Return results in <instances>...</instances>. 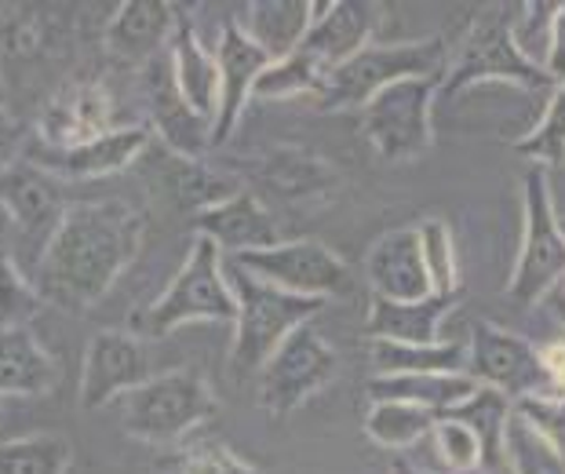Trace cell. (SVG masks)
<instances>
[{
  "label": "cell",
  "mask_w": 565,
  "mask_h": 474,
  "mask_svg": "<svg viewBox=\"0 0 565 474\" xmlns=\"http://www.w3.org/2000/svg\"><path fill=\"white\" fill-rule=\"evenodd\" d=\"M142 234L147 219L125 201L70 204L33 274L41 299L63 310H88L128 271Z\"/></svg>",
  "instance_id": "cell-1"
},
{
  "label": "cell",
  "mask_w": 565,
  "mask_h": 474,
  "mask_svg": "<svg viewBox=\"0 0 565 474\" xmlns=\"http://www.w3.org/2000/svg\"><path fill=\"white\" fill-rule=\"evenodd\" d=\"M226 282H231L234 299H237L234 347H231L234 376H259L274 350H278L296 328L315 322V314L324 307V299L292 296V292L248 274L245 266H237L234 260H226Z\"/></svg>",
  "instance_id": "cell-2"
},
{
  "label": "cell",
  "mask_w": 565,
  "mask_h": 474,
  "mask_svg": "<svg viewBox=\"0 0 565 474\" xmlns=\"http://www.w3.org/2000/svg\"><path fill=\"white\" fill-rule=\"evenodd\" d=\"M445 70H449V48H445L441 36H424V41L405 44H369L321 81V88L310 95V106L321 109V114L365 109L369 99H376L391 84L408 77H427L441 84Z\"/></svg>",
  "instance_id": "cell-3"
},
{
  "label": "cell",
  "mask_w": 565,
  "mask_h": 474,
  "mask_svg": "<svg viewBox=\"0 0 565 474\" xmlns=\"http://www.w3.org/2000/svg\"><path fill=\"white\" fill-rule=\"evenodd\" d=\"M190 322H220V325L237 322V299L231 282H226V260L209 238H194L186 263L179 266L172 285L147 310L136 314L131 333L142 339H158Z\"/></svg>",
  "instance_id": "cell-4"
},
{
  "label": "cell",
  "mask_w": 565,
  "mask_h": 474,
  "mask_svg": "<svg viewBox=\"0 0 565 474\" xmlns=\"http://www.w3.org/2000/svg\"><path fill=\"white\" fill-rule=\"evenodd\" d=\"M117 412L128 438L172 449L215 417V394L198 369H168L117 398Z\"/></svg>",
  "instance_id": "cell-5"
},
{
  "label": "cell",
  "mask_w": 565,
  "mask_h": 474,
  "mask_svg": "<svg viewBox=\"0 0 565 474\" xmlns=\"http://www.w3.org/2000/svg\"><path fill=\"white\" fill-rule=\"evenodd\" d=\"M478 84H511L522 92H555V81L536 70L514 48L508 8H482L467 27L460 48L449 59V70L438 84V99H452Z\"/></svg>",
  "instance_id": "cell-6"
},
{
  "label": "cell",
  "mask_w": 565,
  "mask_h": 474,
  "mask_svg": "<svg viewBox=\"0 0 565 474\" xmlns=\"http://www.w3.org/2000/svg\"><path fill=\"white\" fill-rule=\"evenodd\" d=\"M522 252L514 260L508 292L522 307H536L565 282V234L551 198L547 168L529 165L522 179Z\"/></svg>",
  "instance_id": "cell-7"
},
{
  "label": "cell",
  "mask_w": 565,
  "mask_h": 474,
  "mask_svg": "<svg viewBox=\"0 0 565 474\" xmlns=\"http://www.w3.org/2000/svg\"><path fill=\"white\" fill-rule=\"evenodd\" d=\"M435 99L438 81L408 77L383 88L362 109V128L369 146L383 161H416L435 143Z\"/></svg>",
  "instance_id": "cell-8"
},
{
  "label": "cell",
  "mask_w": 565,
  "mask_h": 474,
  "mask_svg": "<svg viewBox=\"0 0 565 474\" xmlns=\"http://www.w3.org/2000/svg\"><path fill=\"white\" fill-rule=\"evenodd\" d=\"M335 372H340V358L329 347L318 328H296L285 344L274 350L270 361L259 372V405L270 417H288L299 405H307L318 391H324Z\"/></svg>",
  "instance_id": "cell-9"
},
{
  "label": "cell",
  "mask_w": 565,
  "mask_h": 474,
  "mask_svg": "<svg viewBox=\"0 0 565 474\" xmlns=\"http://www.w3.org/2000/svg\"><path fill=\"white\" fill-rule=\"evenodd\" d=\"M467 376L478 387H492V391H500L511 401L555 394L544 372V361H540V350L529 339L492 322L471 325V336H467Z\"/></svg>",
  "instance_id": "cell-10"
},
{
  "label": "cell",
  "mask_w": 565,
  "mask_h": 474,
  "mask_svg": "<svg viewBox=\"0 0 565 474\" xmlns=\"http://www.w3.org/2000/svg\"><path fill=\"white\" fill-rule=\"evenodd\" d=\"M234 263L245 266L248 274L263 277V282L292 292V296H307V299H332L351 288L347 263L329 245L310 241V238L281 241V245H274V249L234 255Z\"/></svg>",
  "instance_id": "cell-11"
},
{
  "label": "cell",
  "mask_w": 565,
  "mask_h": 474,
  "mask_svg": "<svg viewBox=\"0 0 565 474\" xmlns=\"http://www.w3.org/2000/svg\"><path fill=\"white\" fill-rule=\"evenodd\" d=\"M0 204L8 212V223L15 227V245L22 252H33V266H38L47 241L55 238L58 223L70 212L63 182L22 157L0 176Z\"/></svg>",
  "instance_id": "cell-12"
},
{
  "label": "cell",
  "mask_w": 565,
  "mask_h": 474,
  "mask_svg": "<svg viewBox=\"0 0 565 474\" xmlns=\"http://www.w3.org/2000/svg\"><path fill=\"white\" fill-rule=\"evenodd\" d=\"M150 350L147 339L128 333V328H106L95 333L88 350H84L81 369V405L103 409L110 401L136 391L139 383L150 380Z\"/></svg>",
  "instance_id": "cell-13"
},
{
  "label": "cell",
  "mask_w": 565,
  "mask_h": 474,
  "mask_svg": "<svg viewBox=\"0 0 565 474\" xmlns=\"http://www.w3.org/2000/svg\"><path fill=\"white\" fill-rule=\"evenodd\" d=\"M150 139H153L150 125H125V128H110L99 139L70 146V150H55V146L30 139L22 157L44 168V172L55 176L58 182H88V179H106V176L125 172V168L147 150Z\"/></svg>",
  "instance_id": "cell-14"
},
{
  "label": "cell",
  "mask_w": 565,
  "mask_h": 474,
  "mask_svg": "<svg viewBox=\"0 0 565 474\" xmlns=\"http://www.w3.org/2000/svg\"><path fill=\"white\" fill-rule=\"evenodd\" d=\"M142 95L150 109V131H158L168 154L201 161L212 150V120L186 106V99L175 88L172 63H168V48L142 66Z\"/></svg>",
  "instance_id": "cell-15"
},
{
  "label": "cell",
  "mask_w": 565,
  "mask_h": 474,
  "mask_svg": "<svg viewBox=\"0 0 565 474\" xmlns=\"http://www.w3.org/2000/svg\"><path fill=\"white\" fill-rule=\"evenodd\" d=\"M215 66H220V109L212 120V146H226L234 136L237 120L245 114L259 73L270 66V55L245 36L237 22H223L220 44H215Z\"/></svg>",
  "instance_id": "cell-16"
},
{
  "label": "cell",
  "mask_w": 565,
  "mask_h": 474,
  "mask_svg": "<svg viewBox=\"0 0 565 474\" xmlns=\"http://www.w3.org/2000/svg\"><path fill=\"white\" fill-rule=\"evenodd\" d=\"M383 8L362 4V0H335V4H315V22H310L307 36L299 41L296 52L310 59L324 77L354 59L362 48L372 44V30H376V15Z\"/></svg>",
  "instance_id": "cell-17"
},
{
  "label": "cell",
  "mask_w": 565,
  "mask_h": 474,
  "mask_svg": "<svg viewBox=\"0 0 565 474\" xmlns=\"http://www.w3.org/2000/svg\"><path fill=\"white\" fill-rule=\"evenodd\" d=\"M369 285L376 299L391 303H416L435 296L430 292V274L424 260V245H419V230L402 227L383 234L376 245L369 249Z\"/></svg>",
  "instance_id": "cell-18"
},
{
  "label": "cell",
  "mask_w": 565,
  "mask_h": 474,
  "mask_svg": "<svg viewBox=\"0 0 565 474\" xmlns=\"http://www.w3.org/2000/svg\"><path fill=\"white\" fill-rule=\"evenodd\" d=\"M194 230H198V238H209L212 245L223 252V260L281 245L278 223H274L267 204L252 190H237L231 201L194 215Z\"/></svg>",
  "instance_id": "cell-19"
},
{
  "label": "cell",
  "mask_w": 565,
  "mask_h": 474,
  "mask_svg": "<svg viewBox=\"0 0 565 474\" xmlns=\"http://www.w3.org/2000/svg\"><path fill=\"white\" fill-rule=\"evenodd\" d=\"M110 92L103 84H66L38 120V143L70 150L110 131Z\"/></svg>",
  "instance_id": "cell-20"
},
{
  "label": "cell",
  "mask_w": 565,
  "mask_h": 474,
  "mask_svg": "<svg viewBox=\"0 0 565 474\" xmlns=\"http://www.w3.org/2000/svg\"><path fill=\"white\" fill-rule=\"evenodd\" d=\"M179 22V8L164 0H128L114 11L106 27V52L121 63H142L147 66L153 55L164 52L172 41V30Z\"/></svg>",
  "instance_id": "cell-21"
},
{
  "label": "cell",
  "mask_w": 565,
  "mask_h": 474,
  "mask_svg": "<svg viewBox=\"0 0 565 474\" xmlns=\"http://www.w3.org/2000/svg\"><path fill=\"white\" fill-rule=\"evenodd\" d=\"M168 63H172L175 88L186 99V106L204 120H215V109H220V66H215V52L201 44L194 22L183 15H179L172 41H168Z\"/></svg>",
  "instance_id": "cell-22"
},
{
  "label": "cell",
  "mask_w": 565,
  "mask_h": 474,
  "mask_svg": "<svg viewBox=\"0 0 565 474\" xmlns=\"http://www.w3.org/2000/svg\"><path fill=\"white\" fill-rule=\"evenodd\" d=\"M58 376L63 369L33 328H0V398H44Z\"/></svg>",
  "instance_id": "cell-23"
},
{
  "label": "cell",
  "mask_w": 565,
  "mask_h": 474,
  "mask_svg": "<svg viewBox=\"0 0 565 474\" xmlns=\"http://www.w3.org/2000/svg\"><path fill=\"white\" fill-rule=\"evenodd\" d=\"M315 22V4L310 0H252L245 8V19L237 27L256 48L270 55V63L288 59L307 36Z\"/></svg>",
  "instance_id": "cell-24"
},
{
  "label": "cell",
  "mask_w": 565,
  "mask_h": 474,
  "mask_svg": "<svg viewBox=\"0 0 565 474\" xmlns=\"http://www.w3.org/2000/svg\"><path fill=\"white\" fill-rule=\"evenodd\" d=\"M478 391L471 376L460 372H398V376H372L365 383V394L372 401H405L430 412H449Z\"/></svg>",
  "instance_id": "cell-25"
},
{
  "label": "cell",
  "mask_w": 565,
  "mask_h": 474,
  "mask_svg": "<svg viewBox=\"0 0 565 474\" xmlns=\"http://www.w3.org/2000/svg\"><path fill=\"white\" fill-rule=\"evenodd\" d=\"M456 296H427L416 303H391L372 296L365 322L369 339H394V344H441V318L452 310Z\"/></svg>",
  "instance_id": "cell-26"
},
{
  "label": "cell",
  "mask_w": 565,
  "mask_h": 474,
  "mask_svg": "<svg viewBox=\"0 0 565 474\" xmlns=\"http://www.w3.org/2000/svg\"><path fill=\"white\" fill-rule=\"evenodd\" d=\"M259 182L278 193L281 201H307L324 198L335 187V172L324 157L299 150V146H278L259 161Z\"/></svg>",
  "instance_id": "cell-27"
},
{
  "label": "cell",
  "mask_w": 565,
  "mask_h": 474,
  "mask_svg": "<svg viewBox=\"0 0 565 474\" xmlns=\"http://www.w3.org/2000/svg\"><path fill=\"white\" fill-rule=\"evenodd\" d=\"M514 412V401L503 398L492 387H478V391L452 405L449 412H441L445 420L463 423L467 431L475 434L478 453H482V471H508V456H503V434H508V420Z\"/></svg>",
  "instance_id": "cell-28"
},
{
  "label": "cell",
  "mask_w": 565,
  "mask_h": 474,
  "mask_svg": "<svg viewBox=\"0 0 565 474\" xmlns=\"http://www.w3.org/2000/svg\"><path fill=\"white\" fill-rule=\"evenodd\" d=\"M369 358H372L376 376H398V372H460V376H467V339H441V344L369 339Z\"/></svg>",
  "instance_id": "cell-29"
},
{
  "label": "cell",
  "mask_w": 565,
  "mask_h": 474,
  "mask_svg": "<svg viewBox=\"0 0 565 474\" xmlns=\"http://www.w3.org/2000/svg\"><path fill=\"white\" fill-rule=\"evenodd\" d=\"M168 193L175 198L179 209H190L194 215L215 209V204L231 201L237 190V179L215 172L204 161H186V157H175L172 154V168H168Z\"/></svg>",
  "instance_id": "cell-30"
},
{
  "label": "cell",
  "mask_w": 565,
  "mask_h": 474,
  "mask_svg": "<svg viewBox=\"0 0 565 474\" xmlns=\"http://www.w3.org/2000/svg\"><path fill=\"white\" fill-rule=\"evenodd\" d=\"M435 420H438V412L405 405V401H372L369 417H365V434L383 449L408 453V449L419 445L435 431Z\"/></svg>",
  "instance_id": "cell-31"
},
{
  "label": "cell",
  "mask_w": 565,
  "mask_h": 474,
  "mask_svg": "<svg viewBox=\"0 0 565 474\" xmlns=\"http://www.w3.org/2000/svg\"><path fill=\"white\" fill-rule=\"evenodd\" d=\"M158 474H259L220 438H186L158 456Z\"/></svg>",
  "instance_id": "cell-32"
},
{
  "label": "cell",
  "mask_w": 565,
  "mask_h": 474,
  "mask_svg": "<svg viewBox=\"0 0 565 474\" xmlns=\"http://www.w3.org/2000/svg\"><path fill=\"white\" fill-rule=\"evenodd\" d=\"M74 449L58 434H26L0 442V474H66Z\"/></svg>",
  "instance_id": "cell-33"
},
{
  "label": "cell",
  "mask_w": 565,
  "mask_h": 474,
  "mask_svg": "<svg viewBox=\"0 0 565 474\" xmlns=\"http://www.w3.org/2000/svg\"><path fill=\"white\" fill-rule=\"evenodd\" d=\"M503 456L511 474H565V453L540 434L533 423H525L519 412H511L508 434H503Z\"/></svg>",
  "instance_id": "cell-34"
},
{
  "label": "cell",
  "mask_w": 565,
  "mask_h": 474,
  "mask_svg": "<svg viewBox=\"0 0 565 474\" xmlns=\"http://www.w3.org/2000/svg\"><path fill=\"white\" fill-rule=\"evenodd\" d=\"M41 307L44 299L33 277H26L15 252L0 241V328H30Z\"/></svg>",
  "instance_id": "cell-35"
},
{
  "label": "cell",
  "mask_w": 565,
  "mask_h": 474,
  "mask_svg": "<svg viewBox=\"0 0 565 474\" xmlns=\"http://www.w3.org/2000/svg\"><path fill=\"white\" fill-rule=\"evenodd\" d=\"M514 150L529 157L540 168H562L565 165V84L551 92V99L540 114L536 128L525 139L514 143Z\"/></svg>",
  "instance_id": "cell-36"
},
{
  "label": "cell",
  "mask_w": 565,
  "mask_h": 474,
  "mask_svg": "<svg viewBox=\"0 0 565 474\" xmlns=\"http://www.w3.org/2000/svg\"><path fill=\"white\" fill-rule=\"evenodd\" d=\"M324 73L303 59L299 52H292L288 59H278L267 70L259 73L256 88H252V99H296V95H315L321 88Z\"/></svg>",
  "instance_id": "cell-37"
},
{
  "label": "cell",
  "mask_w": 565,
  "mask_h": 474,
  "mask_svg": "<svg viewBox=\"0 0 565 474\" xmlns=\"http://www.w3.org/2000/svg\"><path fill=\"white\" fill-rule=\"evenodd\" d=\"M416 230H419V245H424L430 292H435V296H460V266H456L449 227H445L441 219H427V223Z\"/></svg>",
  "instance_id": "cell-38"
},
{
  "label": "cell",
  "mask_w": 565,
  "mask_h": 474,
  "mask_svg": "<svg viewBox=\"0 0 565 474\" xmlns=\"http://www.w3.org/2000/svg\"><path fill=\"white\" fill-rule=\"evenodd\" d=\"M430 438V449H435L438 464L445 474H467V471H478L482 464V453H478V442L475 434L456 420H435V431L427 434Z\"/></svg>",
  "instance_id": "cell-39"
},
{
  "label": "cell",
  "mask_w": 565,
  "mask_h": 474,
  "mask_svg": "<svg viewBox=\"0 0 565 474\" xmlns=\"http://www.w3.org/2000/svg\"><path fill=\"white\" fill-rule=\"evenodd\" d=\"M555 8L547 0H536V4H522L519 19H511V36L514 48L533 63L536 70H544L547 63V48H551V22H555Z\"/></svg>",
  "instance_id": "cell-40"
},
{
  "label": "cell",
  "mask_w": 565,
  "mask_h": 474,
  "mask_svg": "<svg viewBox=\"0 0 565 474\" xmlns=\"http://www.w3.org/2000/svg\"><path fill=\"white\" fill-rule=\"evenodd\" d=\"M514 412L533 423V428L547 438L551 445L565 453V394H533L514 401Z\"/></svg>",
  "instance_id": "cell-41"
},
{
  "label": "cell",
  "mask_w": 565,
  "mask_h": 474,
  "mask_svg": "<svg viewBox=\"0 0 565 474\" xmlns=\"http://www.w3.org/2000/svg\"><path fill=\"white\" fill-rule=\"evenodd\" d=\"M26 146H30L26 125H22V120L11 114V109L0 106V176H4L15 161H22Z\"/></svg>",
  "instance_id": "cell-42"
},
{
  "label": "cell",
  "mask_w": 565,
  "mask_h": 474,
  "mask_svg": "<svg viewBox=\"0 0 565 474\" xmlns=\"http://www.w3.org/2000/svg\"><path fill=\"white\" fill-rule=\"evenodd\" d=\"M544 73L555 81V88L565 84V4L555 8V22H551V48H547Z\"/></svg>",
  "instance_id": "cell-43"
},
{
  "label": "cell",
  "mask_w": 565,
  "mask_h": 474,
  "mask_svg": "<svg viewBox=\"0 0 565 474\" xmlns=\"http://www.w3.org/2000/svg\"><path fill=\"white\" fill-rule=\"evenodd\" d=\"M540 361H544V372L551 380V391L555 394H565V339H558V344H551L540 350Z\"/></svg>",
  "instance_id": "cell-44"
},
{
  "label": "cell",
  "mask_w": 565,
  "mask_h": 474,
  "mask_svg": "<svg viewBox=\"0 0 565 474\" xmlns=\"http://www.w3.org/2000/svg\"><path fill=\"white\" fill-rule=\"evenodd\" d=\"M391 474H445L438 464H427V460L424 456H398V460H394V464H391Z\"/></svg>",
  "instance_id": "cell-45"
},
{
  "label": "cell",
  "mask_w": 565,
  "mask_h": 474,
  "mask_svg": "<svg viewBox=\"0 0 565 474\" xmlns=\"http://www.w3.org/2000/svg\"><path fill=\"white\" fill-rule=\"evenodd\" d=\"M555 314H558V322L565 325V292H555Z\"/></svg>",
  "instance_id": "cell-46"
},
{
  "label": "cell",
  "mask_w": 565,
  "mask_h": 474,
  "mask_svg": "<svg viewBox=\"0 0 565 474\" xmlns=\"http://www.w3.org/2000/svg\"><path fill=\"white\" fill-rule=\"evenodd\" d=\"M467 474H511V467L508 471H482V467H478V471H467Z\"/></svg>",
  "instance_id": "cell-47"
},
{
  "label": "cell",
  "mask_w": 565,
  "mask_h": 474,
  "mask_svg": "<svg viewBox=\"0 0 565 474\" xmlns=\"http://www.w3.org/2000/svg\"><path fill=\"white\" fill-rule=\"evenodd\" d=\"M8 103V92H4V81H0V106Z\"/></svg>",
  "instance_id": "cell-48"
},
{
  "label": "cell",
  "mask_w": 565,
  "mask_h": 474,
  "mask_svg": "<svg viewBox=\"0 0 565 474\" xmlns=\"http://www.w3.org/2000/svg\"><path fill=\"white\" fill-rule=\"evenodd\" d=\"M562 234H565V215H562Z\"/></svg>",
  "instance_id": "cell-49"
}]
</instances>
